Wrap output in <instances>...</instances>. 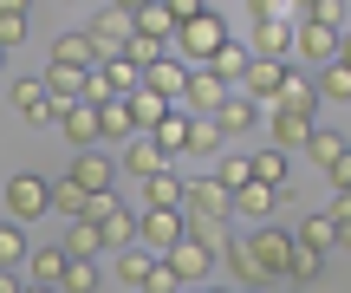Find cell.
I'll return each instance as SVG.
<instances>
[{
	"mask_svg": "<svg viewBox=\"0 0 351 293\" xmlns=\"http://www.w3.org/2000/svg\"><path fill=\"white\" fill-rule=\"evenodd\" d=\"M72 176L85 183L91 196H111V183H117V163H111V156H98V150H78V156H72Z\"/></svg>",
	"mask_w": 351,
	"mask_h": 293,
	"instance_id": "44dd1931",
	"label": "cell"
},
{
	"mask_svg": "<svg viewBox=\"0 0 351 293\" xmlns=\"http://www.w3.org/2000/svg\"><path fill=\"white\" fill-rule=\"evenodd\" d=\"M0 293H26V287H20V274H13V268H0Z\"/></svg>",
	"mask_w": 351,
	"mask_h": 293,
	"instance_id": "f907efd6",
	"label": "cell"
},
{
	"mask_svg": "<svg viewBox=\"0 0 351 293\" xmlns=\"http://www.w3.org/2000/svg\"><path fill=\"white\" fill-rule=\"evenodd\" d=\"M300 242H306V248H319V255H332V248H339V222H332V209H319V215H306Z\"/></svg>",
	"mask_w": 351,
	"mask_h": 293,
	"instance_id": "8d00e7d4",
	"label": "cell"
},
{
	"mask_svg": "<svg viewBox=\"0 0 351 293\" xmlns=\"http://www.w3.org/2000/svg\"><path fill=\"white\" fill-rule=\"evenodd\" d=\"M261 111H267V104H254L247 91H228V98L215 104V124H221L228 137H247V130H254V117H261Z\"/></svg>",
	"mask_w": 351,
	"mask_h": 293,
	"instance_id": "ac0fdd59",
	"label": "cell"
},
{
	"mask_svg": "<svg viewBox=\"0 0 351 293\" xmlns=\"http://www.w3.org/2000/svg\"><path fill=\"white\" fill-rule=\"evenodd\" d=\"M143 85H156V91H163V98L176 104V98L189 91V59H176V52L163 46V52H156L150 65H143Z\"/></svg>",
	"mask_w": 351,
	"mask_h": 293,
	"instance_id": "9a60e30c",
	"label": "cell"
},
{
	"mask_svg": "<svg viewBox=\"0 0 351 293\" xmlns=\"http://www.w3.org/2000/svg\"><path fill=\"white\" fill-rule=\"evenodd\" d=\"M26 293H59V287H39V281H33V287H26Z\"/></svg>",
	"mask_w": 351,
	"mask_h": 293,
	"instance_id": "11a10c76",
	"label": "cell"
},
{
	"mask_svg": "<svg viewBox=\"0 0 351 293\" xmlns=\"http://www.w3.org/2000/svg\"><path fill=\"white\" fill-rule=\"evenodd\" d=\"M0 46H26V13H0Z\"/></svg>",
	"mask_w": 351,
	"mask_h": 293,
	"instance_id": "f6af8a7d",
	"label": "cell"
},
{
	"mask_svg": "<svg viewBox=\"0 0 351 293\" xmlns=\"http://www.w3.org/2000/svg\"><path fill=\"white\" fill-rule=\"evenodd\" d=\"M215 176H221L228 189H247V183H254V156H221V163H215Z\"/></svg>",
	"mask_w": 351,
	"mask_h": 293,
	"instance_id": "b9f144b4",
	"label": "cell"
},
{
	"mask_svg": "<svg viewBox=\"0 0 351 293\" xmlns=\"http://www.w3.org/2000/svg\"><path fill=\"white\" fill-rule=\"evenodd\" d=\"M293 20H326V26H339V0H293Z\"/></svg>",
	"mask_w": 351,
	"mask_h": 293,
	"instance_id": "7bdbcfd3",
	"label": "cell"
},
{
	"mask_svg": "<svg viewBox=\"0 0 351 293\" xmlns=\"http://www.w3.org/2000/svg\"><path fill=\"white\" fill-rule=\"evenodd\" d=\"M33 248H26V222H0V268H13V261H26Z\"/></svg>",
	"mask_w": 351,
	"mask_h": 293,
	"instance_id": "60d3db41",
	"label": "cell"
},
{
	"mask_svg": "<svg viewBox=\"0 0 351 293\" xmlns=\"http://www.w3.org/2000/svg\"><path fill=\"white\" fill-rule=\"evenodd\" d=\"M59 130H65V143H72V150H98V137H104L98 104H91V98H72V104L59 111Z\"/></svg>",
	"mask_w": 351,
	"mask_h": 293,
	"instance_id": "8fae6325",
	"label": "cell"
},
{
	"mask_svg": "<svg viewBox=\"0 0 351 293\" xmlns=\"http://www.w3.org/2000/svg\"><path fill=\"white\" fill-rule=\"evenodd\" d=\"M267 130H274L280 150H306V137L319 130V117L313 111H267Z\"/></svg>",
	"mask_w": 351,
	"mask_h": 293,
	"instance_id": "e0dca14e",
	"label": "cell"
},
{
	"mask_svg": "<svg viewBox=\"0 0 351 293\" xmlns=\"http://www.w3.org/2000/svg\"><path fill=\"white\" fill-rule=\"evenodd\" d=\"M326 176H332V189H339V196H351V150H345V156H339V163H332V169H326Z\"/></svg>",
	"mask_w": 351,
	"mask_h": 293,
	"instance_id": "c3c4849f",
	"label": "cell"
},
{
	"mask_svg": "<svg viewBox=\"0 0 351 293\" xmlns=\"http://www.w3.org/2000/svg\"><path fill=\"white\" fill-rule=\"evenodd\" d=\"M13 104H20V117L26 124H59V111H65V98H52V85L46 78H13Z\"/></svg>",
	"mask_w": 351,
	"mask_h": 293,
	"instance_id": "277c9868",
	"label": "cell"
},
{
	"mask_svg": "<svg viewBox=\"0 0 351 293\" xmlns=\"http://www.w3.org/2000/svg\"><path fill=\"white\" fill-rule=\"evenodd\" d=\"M72 255H85V261H98V255H111V248H104V228H98V215H78L72 222Z\"/></svg>",
	"mask_w": 351,
	"mask_h": 293,
	"instance_id": "836d02e7",
	"label": "cell"
},
{
	"mask_svg": "<svg viewBox=\"0 0 351 293\" xmlns=\"http://www.w3.org/2000/svg\"><path fill=\"white\" fill-rule=\"evenodd\" d=\"M65 261H72V248H33V255H26V268H33L39 287H59V281H65Z\"/></svg>",
	"mask_w": 351,
	"mask_h": 293,
	"instance_id": "83f0119b",
	"label": "cell"
},
{
	"mask_svg": "<svg viewBox=\"0 0 351 293\" xmlns=\"http://www.w3.org/2000/svg\"><path fill=\"white\" fill-rule=\"evenodd\" d=\"M176 287H182V281H176V268H169L163 255H156V268H150V287H143V293H176Z\"/></svg>",
	"mask_w": 351,
	"mask_h": 293,
	"instance_id": "bcb514c9",
	"label": "cell"
},
{
	"mask_svg": "<svg viewBox=\"0 0 351 293\" xmlns=\"http://www.w3.org/2000/svg\"><path fill=\"white\" fill-rule=\"evenodd\" d=\"M7 215L13 222H39V215H52V183L46 176H7Z\"/></svg>",
	"mask_w": 351,
	"mask_h": 293,
	"instance_id": "3957f363",
	"label": "cell"
},
{
	"mask_svg": "<svg viewBox=\"0 0 351 293\" xmlns=\"http://www.w3.org/2000/svg\"><path fill=\"white\" fill-rule=\"evenodd\" d=\"M293 33H300V20H254V52L261 59H287Z\"/></svg>",
	"mask_w": 351,
	"mask_h": 293,
	"instance_id": "ffe728a7",
	"label": "cell"
},
{
	"mask_svg": "<svg viewBox=\"0 0 351 293\" xmlns=\"http://www.w3.org/2000/svg\"><path fill=\"white\" fill-rule=\"evenodd\" d=\"M241 293H261V287H241Z\"/></svg>",
	"mask_w": 351,
	"mask_h": 293,
	"instance_id": "9f6ffc18",
	"label": "cell"
},
{
	"mask_svg": "<svg viewBox=\"0 0 351 293\" xmlns=\"http://www.w3.org/2000/svg\"><path fill=\"white\" fill-rule=\"evenodd\" d=\"M182 189H189V183L176 176V163H169V169H156V176L143 183V209H182Z\"/></svg>",
	"mask_w": 351,
	"mask_h": 293,
	"instance_id": "d4e9b609",
	"label": "cell"
},
{
	"mask_svg": "<svg viewBox=\"0 0 351 293\" xmlns=\"http://www.w3.org/2000/svg\"><path fill=\"white\" fill-rule=\"evenodd\" d=\"M130 111H137V130H156L169 117V98L156 85H137V91H130Z\"/></svg>",
	"mask_w": 351,
	"mask_h": 293,
	"instance_id": "4dcf8cb0",
	"label": "cell"
},
{
	"mask_svg": "<svg viewBox=\"0 0 351 293\" xmlns=\"http://www.w3.org/2000/svg\"><path fill=\"white\" fill-rule=\"evenodd\" d=\"M163 7L176 13V20H195V13H202V0H163Z\"/></svg>",
	"mask_w": 351,
	"mask_h": 293,
	"instance_id": "681fc988",
	"label": "cell"
},
{
	"mask_svg": "<svg viewBox=\"0 0 351 293\" xmlns=\"http://www.w3.org/2000/svg\"><path fill=\"white\" fill-rule=\"evenodd\" d=\"M163 261L176 268V281H182V287H208V268H215L221 255H215V248H202L195 235H182V242H176V248H169Z\"/></svg>",
	"mask_w": 351,
	"mask_h": 293,
	"instance_id": "9c48e42d",
	"label": "cell"
},
{
	"mask_svg": "<svg viewBox=\"0 0 351 293\" xmlns=\"http://www.w3.org/2000/svg\"><path fill=\"white\" fill-rule=\"evenodd\" d=\"M234 209L254 222H267L274 209H287V189H267V183H247V189H234Z\"/></svg>",
	"mask_w": 351,
	"mask_h": 293,
	"instance_id": "cb8c5ba5",
	"label": "cell"
},
{
	"mask_svg": "<svg viewBox=\"0 0 351 293\" xmlns=\"http://www.w3.org/2000/svg\"><path fill=\"white\" fill-rule=\"evenodd\" d=\"M228 143V130L215 124V111H202V117H189V156H215Z\"/></svg>",
	"mask_w": 351,
	"mask_h": 293,
	"instance_id": "f1b7e54d",
	"label": "cell"
},
{
	"mask_svg": "<svg viewBox=\"0 0 351 293\" xmlns=\"http://www.w3.org/2000/svg\"><path fill=\"white\" fill-rule=\"evenodd\" d=\"M182 215H234V189L221 176H195L182 189Z\"/></svg>",
	"mask_w": 351,
	"mask_h": 293,
	"instance_id": "30bf717a",
	"label": "cell"
},
{
	"mask_svg": "<svg viewBox=\"0 0 351 293\" xmlns=\"http://www.w3.org/2000/svg\"><path fill=\"white\" fill-rule=\"evenodd\" d=\"M117 7H130V13H137V7H150V0H117Z\"/></svg>",
	"mask_w": 351,
	"mask_h": 293,
	"instance_id": "db71d44e",
	"label": "cell"
},
{
	"mask_svg": "<svg viewBox=\"0 0 351 293\" xmlns=\"http://www.w3.org/2000/svg\"><path fill=\"white\" fill-rule=\"evenodd\" d=\"M280 78H287V59H261V52H254V65H247V78H241V91H247L254 104H267V111H274V104H280Z\"/></svg>",
	"mask_w": 351,
	"mask_h": 293,
	"instance_id": "5bb4252c",
	"label": "cell"
},
{
	"mask_svg": "<svg viewBox=\"0 0 351 293\" xmlns=\"http://www.w3.org/2000/svg\"><path fill=\"white\" fill-rule=\"evenodd\" d=\"M293 242H300V235H293ZM319 268H326V255H319V248H306V242H300V255H293V281H313Z\"/></svg>",
	"mask_w": 351,
	"mask_h": 293,
	"instance_id": "ee69618b",
	"label": "cell"
},
{
	"mask_svg": "<svg viewBox=\"0 0 351 293\" xmlns=\"http://www.w3.org/2000/svg\"><path fill=\"white\" fill-rule=\"evenodd\" d=\"M98 228H104V248H111V255L137 248V215H130L124 202H111V196H98Z\"/></svg>",
	"mask_w": 351,
	"mask_h": 293,
	"instance_id": "4fadbf2b",
	"label": "cell"
},
{
	"mask_svg": "<svg viewBox=\"0 0 351 293\" xmlns=\"http://www.w3.org/2000/svg\"><path fill=\"white\" fill-rule=\"evenodd\" d=\"M169 163H176V156H169L163 143L150 137V130H137V137L124 143V156H117V169H130V176H137V183H150L156 169H169Z\"/></svg>",
	"mask_w": 351,
	"mask_h": 293,
	"instance_id": "7c38bea8",
	"label": "cell"
},
{
	"mask_svg": "<svg viewBox=\"0 0 351 293\" xmlns=\"http://www.w3.org/2000/svg\"><path fill=\"white\" fill-rule=\"evenodd\" d=\"M241 248H247V261H254L261 281H287V274H293V255H300V242H293L287 228H267V222H261Z\"/></svg>",
	"mask_w": 351,
	"mask_h": 293,
	"instance_id": "7a4b0ae2",
	"label": "cell"
},
{
	"mask_svg": "<svg viewBox=\"0 0 351 293\" xmlns=\"http://www.w3.org/2000/svg\"><path fill=\"white\" fill-rule=\"evenodd\" d=\"M274 111H319V85H313L306 72H293V65H287V78H280V104H274Z\"/></svg>",
	"mask_w": 351,
	"mask_h": 293,
	"instance_id": "7402d4cb",
	"label": "cell"
},
{
	"mask_svg": "<svg viewBox=\"0 0 351 293\" xmlns=\"http://www.w3.org/2000/svg\"><path fill=\"white\" fill-rule=\"evenodd\" d=\"M26 7H33V0H0V13H26Z\"/></svg>",
	"mask_w": 351,
	"mask_h": 293,
	"instance_id": "816d5d0a",
	"label": "cell"
},
{
	"mask_svg": "<svg viewBox=\"0 0 351 293\" xmlns=\"http://www.w3.org/2000/svg\"><path fill=\"white\" fill-rule=\"evenodd\" d=\"M221 46H228V20L215 7H202L195 20H182V26H176V39H169V52H176V59H189V65H208Z\"/></svg>",
	"mask_w": 351,
	"mask_h": 293,
	"instance_id": "6da1fadb",
	"label": "cell"
},
{
	"mask_svg": "<svg viewBox=\"0 0 351 293\" xmlns=\"http://www.w3.org/2000/svg\"><path fill=\"white\" fill-rule=\"evenodd\" d=\"M85 65H65V59H46V85H52V98H65V104H72V98H85Z\"/></svg>",
	"mask_w": 351,
	"mask_h": 293,
	"instance_id": "484cf974",
	"label": "cell"
},
{
	"mask_svg": "<svg viewBox=\"0 0 351 293\" xmlns=\"http://www.w3.org/2000/svg\"><path fill=\"white\" fill-rule=\"evenodd\" d=\"M228 91H234V85H228L221 72H208V65H189V91H182V98H176V111L202 117V111H215V104H221Z\"/></svg>",
	"mask_w": 351,
	"mask_h": 293,
	"instance_id": "8992f818",
	"label": "cell"
},
{
	"mask_svg": "<svg viewBox=\"0 0 351 293\" xmlns=\"http://www.w3.org/2000/svg\"><path fill=\"white\" fill-rule=\"evenodd\" d=\"M247 7H254V20H287L293 0H247Z\"/></svg>",
	"mask_w": 351,
	"mask_h": 293,
	"instance_id": "7dc6e473",
	"label": "cell"
},
{
	"mask_svg": "<svg viewBox=\"0 0 351 293\" xmlns=\"http://www.w3.org/2000/svg\"><path fill=\"white\" fill-rule=\"evenodd\" d=\"M0 59H7V46H0Z\"/></svg>",
	"mask_w": 351,
	"mask_h": 293,
	"instance_id": "6f0895ef",
	"label": "cell"
},
{
	"mask_svg": "<svg viewBox=\"0 0 351 293\" xmlns=\"http://www.w3.org/2000/svg\"><path fill=\"white\" fill-rule=\"evenodd\" d=\"M313 85H319V98H351V65L345 59H332V65H319V78H313Z\"/></svg>",
	"mask_w": 351,
	"mask_h": 293,
	"instance_id": "f35d334b",
	"label": "cell"
},
{
	"mask_svg": "<svg viewBox=\"0 0 351 293\" xmlns=\"http://www.w3.org/2000/svg\"><path fill=\"white\" fill-rule=\"evenodd\" d=\"M339 59H345V65H351V33H345V39H339Z\"/></svg>",
	"mask_w": 351,
	"mask_h": 293,
	"instance_id": "f5cc1de1",
	"label": "cell"
},
{
	"mask_svg": "<svg viewBox=\"0 0 351 293\" xmlns=\"http://www.w3.org/2000/svg\"><path fill=\"white\" fill-rule=\"evenodd\" d=\"M98 78H104L111 98H130V91L143 85V65L130 59V52H104V59H98Z\"/></svg>",
	"mask_w": 351,
	"mask_h": 293,
	"instance_id": "2e32d148",
	"label": "cell"
},
{
	"mask_svg": "<svg viewBox=\"0 0 351 293\" xmlns=\"http://www.w3.org/2000/svg\"><path fill=\"white\" fill-rule=\"evenodd\" d=\"M189 235V222H182V209H143L137 215V242L150 248V255H169L176 242Z\"/></svg>",
	"mask_w": 351,
	"mask_h": 293,
	"instance_id": "5b68a950",
	"label": "cell"
},
{
	"mask_svg": "<svg viewBox=\"0 0 351 293\" xmlns=\"http://www.w3.org/2000/svg\"><path fill=\"white\" fill-rule=\"evenodd\" d=\"M176 26H182V20H176V13L163 7V0H150V7H137V33H150L156 46H169V39H176Z\"/></svg>",
	"mask_w": 351,
	"mask_h": 293,
	"instance_id": "1f68e13d",
	"label": "cell"
},
{
	"mask_svg": "<svg viewBox=\"0 0 351 293\" xmlns=\"http://www.w3.org/2000/svg\"><path fill=\"white\" fill-rule=\"evenodd\" d=\"M150 268H156V255H150V248H124V255H117V281H124L130 293H143V287H150Z\"/></svg>",
	"mask_w": 351,
	"mask_h": 293,
	"instance_id": "4316f807",
	"label": "cell"
},
{
	"mask_svg": "<svg viewBox=\"0 0 351 293\" xmlns=\"http://www.w3.org/2000/svg\"><path fill=\"white\" fill-rule=\"evenodd\" d=\"M85 33L98 39L104 52H124L130 39H137V13H130V7H117V0H104V7H98V20H91Z\"/></svg>",
	"mask_w": 351,
	"mask_h": 293,
	"instance_id": "52a82bcc",
	"label": "cell"
},
{
	"mask_svg": "<svg viewBox=\"0 0 351 293\" xmlns=\"http://www.w3.org/2000/svg\"><path fill=\"white\" fill-rule=\"evenodd\" d=\"M98 124H104V137H137V111H130V98H104L98 104Z\"/></svg>",
	"mask_w": 351,
	"mask_h": 293,
	"instance_id": "d6a6232c",
	"label": "cell"
},
{
	"mask_svg": "<svg viewBox=\"0 0 351 293\" xmlns=\"http://www.w3.org/2000/svg\"><path fill=\"white\" fill-rule=\"evenodd\" d=\"M345 150H351V143L339 137V130H313V137H306V156H313L319 169H332V163H339Z\"/></svg>",
	"mask_w": 351,
	"mask_h": 293,
	"instance_id": "74e56055",
	"label": "cell"
},
{
	"mask_svg": "<svg viewBox=\"0 0 351 293\" xmlns=\"http://www.w3.org/2000/svg\"><path fill=\"white\" fill-rule=\"evenodd\" d=\"M150 137L163 143L169 156H189V111H176V104H169V117H163V124L150 130Z\"/></svg>",
	"mask_w": 351,
	"mask_h": 293,
	"instance_id": "e575fe53",
	"label": "cell"
},
{
	"mask_svg": "<svg viewBox=\"0 0 351 293\" xmlns=\"http://www.w3.org/2000/svg\"><path fill=\"white\" fill-rule=\"evenodd\" d=\"M339 39H345V26L300 20V33H293V52H300L306 65H332V59H339Z\"/></svg>",
	"mask_w": 351,
	"mask_h": 293,
	"instance_id": "ba28073f",
	"label": "cell"
},
{
	"mask_svg": "<svg viewBox=\"0 0 351 293\" xmlns=\"http://www.w3.org/2000/svg\"><path fill=\"white\" fill-rule=\"evenodd\" d=\"M52 59H65V65H85V72H91V65L104 59V46H98L91 33H59V39H52Z\"/></svg>",
	"mask_w": 351,
	"mask_h": 293,
	"instance_id": "603a6c76",
	"label": "cell"
},
{
	"mask_svg": "<svg viewBox=\"0 0 351 293\" xmlns=\"http://www.w3.org/2000/svg\"><path fill=\"white\" fill-rule=\"evenodd\" d=\"M59 293H98V261L72 255V261H65V281H59Z\"/></svg>",
	"mask_w": 351,
	"mask_h": 293,
	"instance_id": "ab89813d",
	"label": "cell"
},
{
	"mask_svg": "<svg viewBox=\"0 0 351 293\" xmlns=\"http://www.w3.org/2000/svg\"><path fill=\"white\" fill-rule=\"evenodd\" d=\"M52 215H65V222H78V215H98V196H91L78 176H65V183H52Z\"/></svg>",
	"mask_w": 351,
	"mask_h": 293,
	"instance_id": "d6986e66",
	"label": "cell"
},
{
	"mask_svg": "<svg viewBox=\"0 0 351 293\" xmlns=\"http://www.w3.org/2000/svg\"><path fill=\"white\" fill-rule=\"evenodd\" d=\"M254 183H267V189H287V150H280V143L254 150Z\"/></svg>",
	"mask_w": 351,
	"mask_h": 293,
	"instance_id": "d590c367",
	"label": "cell"
},
{
	"mask_svg": "<svg viewBox=\"0 0 351 293\" xmlns=\"http://www.w3.org/2000/svg\"><path fill=\"white\" fill-rule=\"evenodd\" d=\"M247 65H254V46H241V39H228V46H221V52L208 59V72H221L228 85H241V78H247Z\"/></svg>",
	"mask_w": 351,
	"mask_h": 293,
	"instance_id": "f546056e",
	"label": "cell"
}]
</instances>
